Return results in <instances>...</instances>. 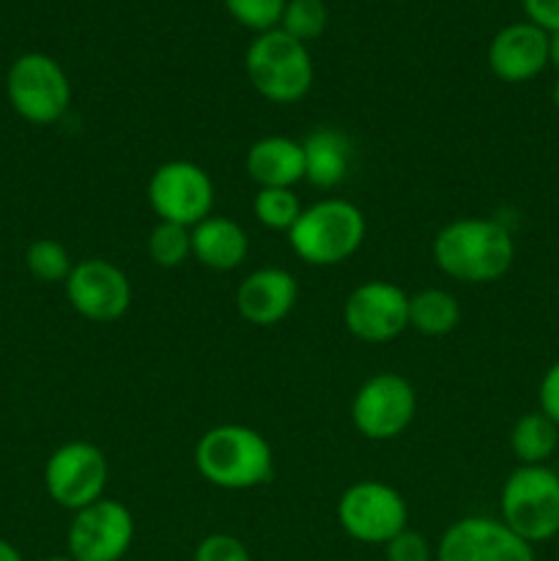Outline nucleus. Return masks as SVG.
Instances as JSON below:
<instances>
[{
    "label": "nucleus",
    "instance_id": "1",
    "mask_svg": "<svg viewBox=\"0 0 559 561\" xmlns=\"http://www.w3.org/2000/svg\"><path fill=\"white\" fill-rule=\"evenodd\" d=\"M515 261L513 233L497 219L460 217L444 225L433 239V263L438 272L464 285H488L502 279Z\"/></svg>",
    "mask_w": 559,
    "mask_h": 561
},
{
    "label": "nucleus",
    "instance_id": "2",
    "mask_svg": "<svg viewBox=\"0 0 559 561\" xmlns=\"http://www.w3.org/2000/svg\"><path fill=\"white\" fill-rule=\"evenodd\" d=\"M195 469L214 488L252 491L272 480V444L255 427L217 425L197 438Z\"/></svg>",
    "mask_w": 559,
    "mask_h": 561
},
{
    "label": "nucleus",
    "instance_id": "3",
    "mask_svg": "<svg viewBox=\"0 0 559 561\" xmlns=\"http://www.w3.org/2000/svg\"><path fill=\"white\" fill-rule=\"evenodd\" d=\"M367 236V219L345 197H323L305 206L290 228V250L307 266H340L360 252Z\"/></svg>",
    "mask_w": 559,
    "mask_h": 561
},
{
    "label": "nucleus",
    "instance_id": "4",
    "mask_svg": "<svg viewBox=\"0 0 559 561\" xmlns=\"http://www.w3.org/2000/svg\"><path fill=\"white\" fill-rule=\"evenodd\" d=\"M244 71L258 96L272 104L301 102L316 80L307 44L296 42L280 27L252 38L244 55Z\"/></svg>",
    "mask_w": 559,
    "mask_h": 561
},
{
    "label": "nucleus",
    "instance_id": "5",
    "mask_svg": "<svg viewBox=\"0 0 559 561\" xmlns=\"http://www.w3.org/2000/svg\"><path fill=\"white\" fill-rule=\"evenodd\" d=\"M499 520L529 546L559 535V474L551 466H518L499 493Z\"/></svg>",
    "mask_w": 559,
    "mask_h": 561
},
{
    "label": "nucleus",
    "instance_id": "6",
    "mask_svg": "<svg viewBox=\"0 0 559 561\" xmlns=\"http://www.w3.org/2000/svg\"><path fill=\"white\" fill-rule=\"evenodd\" d=\"M5 96L14 113L27 124L47 126L66 115L71 104V82L64 66L44 53H25L9 66Z\"/></svg>",
    "mask_w": 559,
    "mask_h": 561
},
{
    "label": "nucleus",
    "instance_id": "7",
    "mask_svg": "<svg viewBox=\"0 0 559 561\" xmlns=\"http://www.w3.org/2000/svg\"><path fill=\"white\" fill-rule=\"evenodd\" d=\"M338 524L351 540L384 548L409 529V504L403 493L387 482L360 480L340 493Z\"/></svg>",
    "mask_w": 559,
    "mask_h": 561
},
{
    "label": "nucleus",
    "instance_id": "8",
    "mask_svg": "<svg viewBox=\"0 0 559 561\" xmlns=\"http://www.w3.org/2000/svg\"><path fill=\"white\" fill-rule=\"evenodd\" d=\"M146 195L159 222L184 225V228H195L197 222L212 217L217 201L212 175L190 159L159 164L148 179Z\"/></svg>",
    "mask_w": 559,
    "mask_h": 561
},
{
    "label": "nucleus",
    "instance_id": "9",
    "mask_svg": "<svg viewBox=\"0 0 559 561\" xmlns=\"http://www.w3.org/2000/svg\"><path fill=\"white\" fill-rule=\"evenodd\" d=\"M417 416V389L400 373H376L351 400V422L367 442L403 436Z\"/></svg>",
    "mask_w": 559,
    "mask_h": 561
},
{
    "label": "nucleus",
    "instance_id": "10",
    "mask_svg": "<svg viewBox=\"0 0 559 561\" xmlns=\"http://www.w3.org/2000/svg\"><path fill=\"white\" fill-rule=\"evenodd\" d=\"M110 466L102 449L91 442H66L44 463V488L58 507L69 513L91 507L104 499Z\"/></svg>",
    "mask_w": 559,
    "mask_h": 561
},
{
    "label": "nucleus",
    "instance_id": "11",
    "mask_svg": "<svg viewBox=\"0 0 559 561\" xmlns=\"http://www.w3.org/2000/svg\"><path fill=\"white\" fill-rule=\"evenodd\" d=\"M135 542V518L126 504L99 499L75 513L66 535L69 557L75 561H121Z\"/></svg>",
    "mask_w": 559,
    "mask_h": 561
},
{
    "label": "nucleus",
    "instance_id": "12",
    "mask_svg": "<svg viewBox=\"0 0 559 561\" xmlns=\"http://www.w3.org/2000/svg\"><path fill=\"white\" fill-rule=\"evenodd\" d=\"M66 299L71 310L93 323H113L132 307V283L121 266L104 257L75 263L66 279Z\"/></svg>",
    "mask_w": 559,
    "mask_h": 561
},
{
    "label": "nucleus",
    "instance_id": "13",
    "mask_svg": "<svg viewBox=\"0 0 559 561\" xmlns=\"http://www.w3.org/2000/svg\"><path fill=\"white\" fill-rule=\"evenodd\" d=\"M409 299L400 285L370 279L356 285L343 307V323L362 343H389L409 329Z\"/></svg>",
    "mask_w": 559,
    "mask_h": 561
},
{
    "label": "nucleus",
    "instance_id": "14",
    "mask_svg": "<svg viewBox=\"0 0 559 561\" xmlns=\"http://www.w3.org/2000/svg\"><path fill=\"white\" fill-rule=\"evenodd\" d=\"M436 561H537L535 546L499 518L469 515L447 526L436 542Z\"/></svg>",
    "mask_w": 559,
    "mask_h": 561
},
{
    "label": "nucleus",
    "instance_id": "15",
    "mask_svg": "<svg viewBox=\"0 0 559 561\" xmlns=\"http://www.w3.org/2000/svg\"><path fill=\"white\" fill-rule=\"evenodd\" d=\"M548 66V33L532 22L502 27L488 44V69L502 82H529Z\"/></svg>",
    "mask_w": 559,
    "mask_h": 561
},
{
    "label": "nucleus",
    "instance_id": "16",
    "mask_svg": "<svg viewBox=\"0 0 559 561\" xmlns=\"http://www.w3.org/2000/svg\"><path fill=\"white\" fill-rule=\"evenodd\" d=\"M299 301V283L277 266L247 274L236 288V310L252 327H274L285 321Z\"/></svg>",
    "mask_w": 559,
    "mask_h": 561
},
{
    "label": "nucleus",
    "instance_id": "17",
    "mask_svg": "<svg viewBox=\"0 0 559 561\" xmlns=\"http://www.w3.org/2000/svg\"><path fill=\"white\" fill-rule=\"evenodd\" d=\"M244 170L258 190L285 186L294 190L305 181V148L301 140L285 135H266L247 148Z\"/></svg>",
    "mask_w": 559,
    "mask_h": 561
},
{
    "label": "nucleus",
    "instance_id": "18",
    "mask_svg": "<svg viewBox=\"0 0 559 561\" xmlns=\"http://www.w3.org/2000/svg\"><path fill=\"white\" fill-rule=\"evenodd\" d=\"M250 255V239L239 222L228 217H206L192 228V257L212 272H233Z\"/></svg>",
    "mask_w": 559,
    "mask_h": 561
},
{
    "label": "nucleus",
    "instance_id": "19",
    "mask_svg": "<svg viewBox=\"0 0 559 561\" xmlns=\"http://www.w3.org/2000/svg\"><path fill=\"white\" fill-rule=\"evenodd\" d=\"M305 148V181L316 190H334L343 184L354 162V142L334 126H321L301 140Z\"/></svg>",
    "mask_w": 559,
    "mask_h": 561
},
{
    "label": "nucleus",
    "instance_id": "20",
    "mask_svg": "<svg viewBox=\"0 0 559 561\" xmlns=\"http://www.w3.org/2000/svg\"><path fill=\"white\" fill-rule=\"evenodd\" d=\"M460 323V305L449 290L425 288L409 299V329L422 337H447Z\"/></svg>",
    "mask_w": 559,
    "mask_h": 561
},
{
    "label": "nucleus",
    "instance_id": "21",
    "mask_svg": "<svg viewBox=\"0 0 559 561\" xmlns=\"http://www.w3.org/2000/svg\"><path fill=\"white\" fill-rule=\"evenodd\" d=\"M559 447V425H554L540 409L515 420L510 431V449L518 466H548Z\"/></svg>",
    "mask_w": 559,
    "mask_h": 561
},
{
    "label": "nucleus",
    "instance_id": "22",
    "mask_svg": "<svg viewBox=\"0 0 559 561\" xmlns=\"http://www.w3.org/2000/svg\"><path fill=\"white\" fill-rule=\"evenodd\" d=\"M301 211H305V206H301L299 195L294 190H285V186L258 190L255 201H252V214H255L258 222L269 230H277V233L280 230L290 233Z\"/></svg>",
    "mask_w": 559,
    "mask_h": 561
},
{
    "label": "nucleus",
    "instance_id": "23",
    "mask_svg": "<svg viewBox=\"0 0 559 561\" xmlns=\"http://www.w3.org/2000/svg\"><path fill=\"white\" fill-rule=\"evenodd\" d=\"M148 257L159 268H179L192 257V228L173 222H157L146 241Z\"/></svg>",
    "mask_w": 559,
    "mask_h": 561
},
{
    "label": "nucleus",
    "instance_id": "24",
    "mask_svg": "<svg viewBox=\"0 0 559 561\" xmlns=\"http://www.w3.org/2000/svg\"><path fill=\"white\" fill-rule=\"evenodd\" d=\"M25 266L38 283H66L75 268L69 250L55 239H36L25 252Z\"/></svg>",
    "mask_w": 559,
    "mask_h": 561
},
{
    "label": "nucleus",
    "instance_id": "25",
    "mask_svg": "<svg viewBox=\"0 0 559 561\" xmlns=\"http://www.w3.org/2000/svg\"><path fill=\"white\" fill-rule=\"evenodd\" d=\"M329 9L323 0H288L280 20V31L288 33L296 42H316L327 31Z\"/></svg>",
    "mask_w": 559,
    "mask_h": 561
},
{
    "label": "nucleus",
    "instance_id": "26",
    "mask_svg": "<svg viewBox=\"0 0 559 561\" xmlns=\"http://www.w3.org/2000/svg\"><path fill=\"white\" fill-rule=\"evenodd\" d=\"M228 14L239 22L241 27L258 33H266L280 27L283 11L288 0H223Z\"/></svg>",
    "mask_w": 559,
    "mask_h": 561
},
{
    "label": "nucleus",
    "instance_id": "27",
    "mask_svg": "<svg viewBox=\"0 0 559 561\" xmlns=\"http://www.w3.org/2000/svg\"><path fill=\"white\" fill-rule=\"evenodd\" d=\"M384 561H436V548L422 531L403 529L384 546Z\"/></svg>",
    "mask_w": 559,
    "mask_h": 561
},
{
    "label": "nucleus",
    "instance_id": "28",
    "mask_svg": "<svg viewBox=\"0 0 559 561\" xmlns=\"http://www.w3.org/2000/svg\"><path fill=\"white\" fill-rule=\"evenodd\" d=\"M192 561H252V557L239 537L217 531V535H208L197 542Z\"/></svg>",
    "mask_w": 559,
    "mask_h": 561
},
{
    "label": "nucleus",
    "instance_id": "29",
    "mask_svg": "<svg viewBox=\"0 0 559 561\" xmlns=\"http://www.w3.org/2000/svg\"><path fill=\"white\" fill-rule=\"evenodd\" d=\"M537 400H540V411L559 425V359L554 362L540 378V389H537Z\"/></svg>",
    "mask_w": 559,
    "mask_h": 561
},
{
    "label": "nucleus",
    "instance_id": "30",
    "mask_svg": "<svg viewBox=\"0 0 559 561\" xmlns=\"http://www.w3.org/2000/svg\"><path fill=\"white\" fill-rule=\"evenodd\" d=\"M526 11V22L543 27L546 33L559 31V0H521Z\"/></svg>",
    "mask_w": 559,
    "mask_h": 561
},
{
    "label": "nucleus",
    "instance_id": "31",
    "mask_svg": "<svg viewBox=\"0 0 559 561\" xmlns=\"http://www.w3.org/2000/svg\"><path fill=\"white\" fill-rule=\"evenodd\" d=\"M548 66L559 71V31L548 33Z\"/></svg>",
    "mask_w": 559,
    "mask_h": 561
},
{
    "label": "nucleus",
    "instance_id": "32",
    "mask_svg": "<svg viewBox=\"0 0 559 561\" xmlns=\"http://www.w3.org/2000/svg\"><path fill=\"white\" fill-rule=\"evenodd\" d=\"M0 561H25L22 553L16 551V546H11L9 540H0Z\"/></svg>",
    "mask_w": 559,
    "mask_h": 561
},
{
    "label": "nucleus",
    "instance_id": "33",
    "mask_svg": "<svg viewBox=\"0 0 559 561\" xmlns=\"http://www.w3.org/2000/svg\"><path fill=\"white\" fill-rule=\"evenodd\" d=\"M554 107H557V113H559V80H557V85H554Z\"/></svg>",
    "mask_w": 559,
    "mask_h": 561
},
{
    "label": "nucleus",
    "instance_id": "34",
    "mask_svg": "<svg viewBox=\"0 0 559 561\" xmlns=\"http://www.w3.org/2000/svg\"><path fill=\"white\" fill-rule=\"evenodd\" d=\"M42 561H75L71 557H47V559H42Z\"/></svg>",
    "mask_w": 559,
    "mask_h": 561
}]
</instances>
